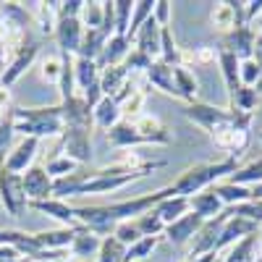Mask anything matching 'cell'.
<instances>
[{"label": "cell", "mask_w": 262, "mask_h": 262, "mask_svg": "<svg viewBox=\"0 0 262 262\" xmlns=\"http://www.w3.org/2000/svg\"><path fill=\"white\" fill-rule=\"evenodd\" d=\"M168 196H176L173 186H163L158 191H149L142 196H134V200H123V202H111V205H90V207H74L76 212V221L81 228L97 233L100 238L105 236H113L116 226L123 221H137L139 215L155 210L163 200Z\"/></svg>", "instance_id": "cell-1"}, {"label": "cell", "mask_w": 262, "mask_h": 262, "mask_svg": "<svg viewBox=\"0 0 262 262\" xmlns=\"http://www.w3.org/2000/svg\"><path fill=\"white\" fill-rule=\"evenodd\" d=\"M238 168H242L238 165V158L196 163V165H189L170 186H173V191H176V196H194L200 191H207L215 184H221V179H228L231 173H236Z\"/></svg>", "instance_id": "cell-2"}, {"label": "cell", "mask_w": 262, "mask_h": 262, "mask_svg": "<svg viewBox=\"0 0 262 262\" xmlns=\"http://www.w3.org/2000/svg\"><path fill=\"white\" fill-rule=\"evenodd\" d=\"M13 131L21 137H34V139H50L63 134V111L58 105H42V107H13Z\"/></svg>", "instance_id": "cell-3"}, {"label": "cell", "mask_w": 262, "mask_h": 262, "mask_svg": "<svg viewBox=\"0 0 262 262\" xmlns=\"http://www.w3.org/2000/svg\"><path fill=\"white\" fill-rule=\"evenodd\" d=\"M39 50H42V42L39 39H32L29 45H24L21 50H16V53H11V55H3V71H0V86H6V90H11V86L24 76L32 66H34V60H37V55H39Z\"/></svg>", "instance_id": "cell-4"}, {"label": "cell", "mask_w": 262, "mask_h": 262, "mask_svg": "<svg viewBox=\"0 0 262 262\" xmlns=\"http://www.w3.org/2000/svg\"><path fill=\"white\" fill-rule=\"evenodd\" d=\"M184 116L196 123L200 128H205L207 134L212 137L217 128H223L228 123L236 121V111H228V107H215V105H207V102H194V105H186L184 107Z\"/></svg>", "instance_id": "cell-5"}, {"label": "cell", "mask_w": 262, "mask_h": 262, "mask_svg": "<svg viewBox=\"0 0 262 262\" xmlns=\"http://www.w3.org/2000/svg\"><path fill=\"white\" fill-rule=\"evenodd\" d=\"M0 205L11 217H21L29 210V200L24 194V181L18 173L0 168Z\"/></svg>", "instance_id": "cell-6"}, {"label": "cell", "mask_w": 262, "mask_h": 262, "mask_svg": "<svg viewBox=\"0 0 262 262\" xmlns=\"http://www.w3.org/2000/svg\"><path fill=\"white\" fill-rule=\"evenodd\" d=\"M60 152L76 165H86L92 160V128L69 126L60 134Z\"/></svg>", "instance_id": "cell-7"}, {"label": "cell", "mask_w": 262, "mask_h": 262, "mask_svg": "<svg viewBox=\"0 0 262 262\" xmlns=\"http://www.w3.org/2000/svg\"><path fill=\"white\" fill-rule=\"evenodd\" d=\"M139 179H147V173H123V176H105L100 170H92L90 179L84 181V186L79 189V196L81 194H107V191H118L128 184H134Z\"/></svg>", "instance_id": "cell-8"}, {"label": "cell", "mask_w": 262, "mask_h": 262, "mask_svg": "<svg viewBox=\"0 0 262 262\" xmlns=\"http://www.w3.org/2000/svg\"><path fill=\"white\" fill-rule=\"evenodd\" d=\"M254 45H257V29L244 24V27H236L233 32L223 34V39H221L217 48L233 53L238 60H249L254 55Z\"/></svg>", "instance_id": "cell-9"}, {"label": "cell", "mask_w": 262, "mask_h": 262, "mask_svg": "<svg viewBox=\"0 0 262 262\" xmlns=\"http://www.w3.org/2000/svg\"><path fill=\"white\" fill-rule=\"evenodd\" d=\"M55 42H58V53L60 55H79L81 50V39H84V27L79 18H58L55 27Z\"/></svg>", "instance_id": "cell-10"}, {"label": "cell", "mask_w": 262, "mask_h": 262, "mask_svg": "<svg viewBox=\"0 0 262 262\" xmlns=\"http://www.w3.org/2000/svg\"><path fill=\"white\" fill-rule=\"evenodd\" d=\"M21 181H24V194L29 202L53 200V179L42 165H32L27 173H21Z\"/></svg>", "instance_id": "cell-11"}, {"label": "cell", "mask_w": 262, "mask_h": 262, "mask_svg": "<svg viewBox=\"0 0 262 262\" xmlns=\"http://www.w3.org/2000/svg\"><path fill=\"white\" fill-rule=\"evenodd\" d=\"M37 149H39V139H34V137H21V142L18 144H13V149L8 152V158H6V163L0 165V168H6V170H11V173H27L29 168H32V163H34V158H37Z\"/></svg>", "instance_id": "cell-12"}, {"label": "cell", "mask_w": 262, "mask_h": 262, "mask_svg": "<svg viewBox=\"0 0 262 262\" xmlns=\"http://www.w3.org/2000/svg\"><path fill=\"white\" fill-rule=\"evenodd\" d=\"M134 126H137V131H139L144 147H147V144H152V147H168V144L173 142V131H170L158 116L144 113V116H139V118L134 121Z\"/></svg>", "instance_id": "cell-13"}, {"label": "cell", "mask_w": 262, "mask_h": 262, "mask_svg": "<svg viewBox=\"0 0 262 262\" xmlns=\"http://www.w3.org/2000/svg\"><path fill=\"white\" fill-rule=\"evenodd\" d=\"M257 228H259V226H254L252 221H247V217L231 215V217H228V223H226L223 231H221V236H217V242H215V254H221L223 249L233 247L236 242H242L244 236L257 233Z\"/></svg>", "instance_id": "cell-14"}, {"label": "cell", "mask_w": 262, "mask_h": 262, "mask_svg": "<svg viewBox=\"0 0 262 262\" xmlns=\"http://www.w3.org/2000/svg\"><path fill=\"white\" fill-rule=\"evenodd\" d=\"M202 217L200 215H194V212H186L184 217H179L176 223H170L165 226V238L173 244V247H184V244H191V238L196 236V231L202 228Z\"/></svg>", "instance_id": "cell-15"}, {"label": "cell", "mask_w": 262, "mask_h": 262, "mask_svg": "<svg viewBox=\"0 0 262 262\" xmlns=\"http://www.w3.org/2000/svg\"><path fill=\"white\" fill-rule=\"evenodd\" d=\"M32 210L42 212V215H48L53 217L55 223H60L63 228H81L79 221H76V212L74 207L66 202V200H45V202H29Z\"/></svg>", "instance_id": "cell-16"}, {"label": "cell", "mask_w": 262, "mask_h": 262, "mask_svg": "<svg viewBox=\"0 0 262 262\" xmlns=\"http://www.w3.org/2000/svg\"><path fill=\"white\" fill-rule=\"evenodd\" d=\"M107 144H111L113 149H118V152L144 147V142H142V137H139L134 121H126V118H121L111 131H107Z\"/></svg>", "instance_id": "cell-17"}, {"label": "cell", "mask_w": 262, "mask_h": 262, "mask_svg": "<svg viewBox=\"0 0 262 262\" xmlns=\"http://www.w3.org/2000/svg\"><path fill=\"white\" fill-rule=\"evenodd\" d=\"M238 60L233 53L217 48V66H221V74H223V81H226V90H228V107L233 105L236 100V92L242 90V76H238Z\"/></svg>", "instance_id": "cell-18"}, {"label": "cell", "mask_w": 262, "mask_h": 262, "mask_svg": "<svg viewBox=\"0 0 262 262\" xmlns=\"http://www.w3.org/2000/svg\"><path fill=\"white\" fill-rule=\"evenodd\" d=\"M160 32H163V27L158 24V21L155 18H147V24L134 37V48L139 53L149 55L152 60H160Z\"/></svg>", "instance_id": "cell-19"}, {"label": "cell", "mask_w": 262, "mask_h": 262, "mask_svg": "<svg viewBox=\"0 0 262 262\" xmlns=\"http://www.w3.org/2000/svg\"><path fill=\"white\" fill-rule=\"evenodd\" d=\"M76 236V228H53V231H39L34 233V242L42 252H69L71 242Z\"/></svg>", "instance_id": "cell-20"}, {"label": "cell", "mask_w": 262, "mask_h": 262, "mask_svg": "<svg viewBox=\"0 0 262 262\" xmlns=\"http://www.w3.org/2000/svg\"><path fill=\"white\" fill-rule=\"evenodd\" d=\"M29 13H32V24L39 29L42 37L55 34L58 27V3H27Z\"/></svg>", "instance_id": "cell-21"}, {"label": "cell", "mask_w": 262, "mask_h": 262, "mask_svg": "<svg viewBox=\"0 0 262 262\" xmlns=\"http://www.w3.org/2000/svg\"><path fill=\"white\" fill-rule=\"evenodd\" d=\"M131 48H134V42H131L128 37H118V34H113L111 39L105 42L102 55L97 58L100 71H102V69H107V66H121V63L126 60V55L131 53Z\"/></svg>", "instance_id": "cell-22"}, {"label": "cell", "mask_w": 262, "mask_h": 262, "mask_svg": "<svg viewBox=\"0 0 262 262\" xmlns=\"http://www.w3.org/2000/svg\"><path fill=\"white\" fill-rule=\"evenodd\" d=\"M102 247V238L92 231H86V228H76V236H74V242L69 247V254L74 259H86L90 262V257H97Z\"/></svg>", "instance_id": "cell-23"}, {"label": "cell", "mask_w": 262, "mask_h": 262, "mask_svg": "<svg viewBox=\"0 0 262 262\" xmlns=\"http://www.w3.org/2000/svg\"><path fill=\"white\" fill-rule=\"evenodd\" d=\"M123 118V113H121V105L116 102V97H102L100 102H97V107L92 111V126H97L100 131H111L118 121Z\"/></svg>", "instance_id": "cell-24"}, {"label": "cell", "mask_w": 262, "mask_h": 262, "mask_svg": "<svg viewBox=\"0 0 262 262\" xmlns=\"http://www.w3.org/2000/svg\"><path fill=\"white\" fill-rule=\"evenodd\" d=\"M173 84H176L179 100H184L186 105L200 102V81H196V76L189 69H184V66H173Z\"/></svg>", "instance_id": "cell-25"}, {"label": "cell", "mask_w": 262, "mask_h": 262, "mask_svg": "<svg viewBox=\"0 0 262 262\" xmlns=\"http://www.w3.org/2000/svg\"><path fill=\"white\" fill-rule=\"evenodd\" d=\"M144 79L155 86V90H160V92H165V95H170V97H179L176 84H173V66H168V63H163V60H155V63H152L149 69L144 71Z\"/></svg>", "instance_id": "cell-26"}, {"label": "cell", "mask_w": 262, "mask_h": 262, "mask_svg": "<svg viewBox=\"0 0 262 262\" xmlns=\"http://www.w3.org/2000/svg\"><path fill=\"white\" fill-rule=\"evenodd\" d=\"M189 207H191V212H194V215H200L202 221H212L215 215H221V212L226 210V205H223V202L212 194V189L189 196Z\"/></svg>", "instance_id": "cell-27"}, {"label": "cell", "mask_w": 262, "mask_h": 262, "mask_svg": "<svg viewBox=\"0 0 262 262\" xmlns=\"http://www.w3.org/2000/svg\"><path fill=\"white\" fill-rule=\"evenodd\" d=\"M128 81V71H126V66H107V69L100 71V90L105 97H116L123 86Z\"/></svg>", "instance_id": "cell-28"}, {"label": "cell", "mask_w": 262, "mask_h": 262, "mask_svg": "<svg viewBox=\"0 0 262 262\" xmlns=\"http://www.w3.org/2000/svg\"><path fill=\"white\" fill-rule=\"evenodd\" d=\"M210 189H212V194H215L226 207H236V205H244V202L252 200V189L236 186V184H231V181H221V184H215V186H210Z\"/></svg>", "instance_id": "cell-29"}, {"label": "cell", "mask_w": 262, "mask_h": 262, "mask_svg": "<svg viewBox=\"0 0 262 262\" xmlns=\"http://www.w3.org/2000/svg\"><path fill=\"white\" fill-rule=\"evenodd\" d=\"M92 170H76V173H69L63 179H55L53 181V200H66V196H79V189L84 186V181L90 179Z\"/></svg>", "instance_id": "cell-30"}, {"label": "cell", "mask_w": 262, "mask_h": 262, "mask_svg": "<svg viewBox=\"0 0 262 262\" xmlns=\"http://www.w3.org/2000/svg\"><path fill=\"white\" fill-rule=\"evenodd\" d=\"M74 79H76V90L81 95L84 90H90L92 84L100 81V66L86 58H74Z\"/></svg>", "instance_id": "cell-31"}, {"label": "cell", "mask_w": 262, "mask_h": 262, "mask_svg": "<svg viewBox=\"0 0 262 262\" xmlns=\"http://www.w3.org/2000/svg\"><path fill=\"white\" fill-rule=\"evenodd\" d=\"M155 212L160 215V221H163L165 226L176 223L179 217H184L186 212H191V207H189V196H168V200H163V202L155 207Z\"/></svg>", "instance_id": "cell-32"}, {"label": "cell", "mask_w": 262, "mask_h": 262, "mask_svg": "<svg viewBox=\"0 0 262 262\" xmlns=\"http://www.w3.org/2000/svg\"><path fill=\"white\" fill-rule=\"evenodd\" d=\"M210 21H212V27L221 34H228L236 27H242V24H238V16H236L233 3H215V8L210 13Z\"/></svg>", "instance_id": "cell-33"}, {"label": "cell", "mask_w": 262, "mask_h": 262, "mask_svg": "<svg viewBox=\"0 0 262 262\" xmlns=\"http://www.w3.org/2000/svg\"><path fill=\"white\" fill-rule=\"evenodd\" d=\"M105 42H107V37H105L100 29H84L81 50H79L76 58H86V60H95V63H97V58H100L102 50H105Z\"/></svg>", "instance_id": "cell-34"}, {"label": "cell", "mask_w": 262, "mask_h": 262, "mask_svg": "<svg viewBox=\"0 0 262 262\" xmlns=\"http://www.w3.org/2000/svg\"><path fill=\"white\" fill-rule=\"evenodd\" d=\"M257 236L259 233H249V236L242 238V242H236L233 247H228L223 262H254V249H257V242H259Z\"/></svg>", "instance_id": "cell-35"}, {"label": "cell", "mask_w": 262, "mask_h": 262, "mask_svg": "<svg viewBox=\"0 0 262 262\" xmlns=\"http://www.w3.org/2000/svg\"><path fill=\"white\" fill-rule=\"evenodd\" d=\"M226 181H231V184H236V186H247V189L262 184V158L254 160V163H249V165H242L236 173H231Z\"/></svg>", "instance_id": "cell-36"}, {"label": "cell", "mask_w": 262, "mask_h": 262, "mask_svg": "<svg viewBox=\"0 0 262 262\" xmlns=\"http://www.w3.org/2000/svg\"><path fill=\"white\" fill-rule=\"evenodd\" d=\"M217 60V48H191V50H181V66L184 69H191V66H210Z\"/></svg>", "instance_id": "cell-37"}, {"label": "cell", "mask_w": 262, "mask_h": 262, "mask_svg": "<svg viewBox=\"0 0 262 262\" xmlns=\"http://www.w3.org/2000/svg\"><path fill=\"white\" fill-rule=\"evenodd\" d=\"M160 60L168 66H181V48L176 45V37H173L170 27L160 32Z\"/></svg>", "instance_id": "cell-38"}, {"label": "cell", "mask_w": 262, "mask_h": 262, "mask_svg": "<svg viewBox=\"0 0 262 262\" xmlns=\"http://www.w3.org/2000/svg\"><path fill=\"white\" fill-rule=\"evenodd\" d=\"M259 100H262V95L257 90H252V86H242V90L236 92V100H233V105L228 107V111H238V113L254 116V111L259 107Z\"/></svg>", "instance_id": "cell-39"}, {"label": "cell", "mask_w": 262, "mask_h": 262, "mask_svg": "<svg viewBox=\"0 0 262 262\" xmlns=\"http://www.w3.org/2000/svg\"><path fill=\"white\" fill-rule=\"evenodd\" d=\"M131 13H134V3H131V0H113V27H116L118 37L128 34Z\"/></svg>", "instance_id": "cell-40"}, {"label": "cell", "mask_w": 262, "mask_h": 262, "mask_svg": "<svg viewBox=\"0 0 262 262\" xmlns=\"http://www.w3.org/2000/svg\"><path fill=\"white\" fill-rule=\"evenodd\" d=\"M152 11H155V3L152 0H139V3H134V13H131V24H128V39L134 42L137 32L147 24V18H152Z\"/></svg>", "instance_id": "cell-41"}, {"label": "cell", "mask_w": 262, "mask_h": 262, "mask_svg": "<svg viewBox=\"0 0 262 262\" xmlns=\"http://www.w3.org/2000/svg\"><path fill=\"white\" fill-rule=\"evenodd\" d=\"M79 21L84 29H102V21H105V3H90L81 6V13H79Z\"/></svg>", "instance_id": "cell-42"}, {"label": "cell", "mask_w": 262, "mask_h": 262, "mask_svg": "<svg viewBox=\"0 0 262 262\" xmlns=\"http://www.w3.org/2000/svg\"><path fill=\"white\" fill-rule=\"evenodd\" d=\"M158 242H160L158 236H144V238H139L137 244L126 247V257H123V262H142V259H147L152 252H155Z\"/></svg>", "instance_id": "cell-43"}, {"label": "cell", "mask_w": 262, "mask_h": 262, "mask_svg": "<svg viewBox=\"0 0 262 262\" xmlns=\"http://www.w3.org/2000/svg\"><path fill=\"white\" fill-rule=\"evenodd\" d=\"M123 257H126V247L116 236H105L102 247L97 252V262H123Z\"/></svg>", "instance_id": "cell-44"}, {"label": "cell", "mask_w": 262, "mask_h": 262, "mask_svg": "<svg viewBox=\"0 0 262 262\" xmlns=\"http://www.w3.org/2000/svg\"><path fill=\"white\" fill-rule=\"evenodd\" d=\"M137 226H139L142 236H158V238H160V236L165 233V223L160 221V215H158L155 210L139 215V217H137Z\"/></svg>", "instance_id": "cell-45"}, {"label": "cell", "mask_w": 262, "mask_h": 262, "mask_svg": "<svg viewBox=\"0 0 262 262\" xmlns=\"http://www.w3.org/2000/svg\"><path fill=\"white\" fill-rule=\"evenodd\" d=\"M152 63H155V60H152L149 55H144V53H139L137 48H131V53H128L126 60H123L126 71H128V79H131V76H137V74H144Z\"/></svg>", "instance_id": "cell-46"}, {"label": "cell", "mask_w": 262, "mask_h": 262, "mask_svg": "<svg viewBox=\"0 0 262 262\" xmlns=\"http://www.w3.org/2000/svg\"><path fill=\"white\" fill-rule=\"evenodd\" d=\"M81 165H76L74 160H69L66 155H58V158H53L48 165H45V170H48V176L55 181V179H63V176H69V173H76Z\"/></svg>", "instance_id": "cell-47"}, {"label": "cell", "mask_w": 262, "mask_h": 262, "mask_svg": "<svg viewBox=\"0 0 262 262\" xmlns=\"http://www.w3.org/2000/svg\"><path fill=\"white\" fill-rule=\"evenodd\" d=\"M113 236L118 238L123 247H131V244H137L139 238H144L142 231H139V226H137V221H123V223H118L116 231H113Z\"/></svg>", "instance_id": "cell-48"}, {"label": "cell", "mask_w": 262, "mask_h": 262, "mask_svg": "<svg viewBox=\"0 0 262 262\" xmlns=\"http://www.w3.org/2000/svg\"><path fill=\"white\" fill-rule=\"evenodd\" d=\"M60 69H63L60 53H58V55H48V58H42V63H39V76L45 79V81H50V84H58Z\"/></svg>", "instance_id": "cell-49"}, {"label": "cell", "mask_w": 262, "mask_h": 262, "mask_svg": "<svg viewBox=\"0 0 262 262\" xmlns=\"http://www.w3.org/2000/svg\"><path fill=\"white\" fill-rule=\"evenodd\" d=\"M13 137H16V131H13V118L8 116L6 121H0V165L6 163L8 152L13 149Z\"/></svg>", "instance_id": "cell-50"}, {"label": "cell", "mask_w": 262, "mask_h": 262, "mask_svg": "<svg viewBox=\"0 0 262 262\" xmlns=\"http://www.w3.org/2000/svg\"><path fill=\"white\" fill-rule=\"evenodd\" d=\"M84 0H63L58 3V18H79Z\"/></svg>", "instance_id": "cell-51"}, {"label": "cell", "mask_w": 262, "mask_h": 262, "mask_svg": "<svg viewBox=\"0 0 262 262\" xmlns=\"http://www.w3.org/2000/svg\"><path fill=\"white\" fill-rule=\"evenodd\" d=\"M152 18H155L163 29L170 27V3H168V0H158L155 11H152Z\"/></svg>", "instance_id": "cell-52"}, {"label": "cell", "mask_w": 262, "mask_h": 262, "mask_svg": "<svg viewBox=\"0 0 262 262\" xmlns=\"http://www.w3.org/2000/svg\"><path fill=\"white\" fill-rule=\"evenodd\" d=\"M81 97H84L86 107H90V111H95V107H97V102L105 97V95H102V90H100V81H97V84H92L90 90H84V92H81Z\"/></svg>", "instance_id": "cell-53"}, {"label": "cell", "mask_w": 262, "mask_h": 262, "mask_svg": "<svg viewBox=\"0 0 262 262\" xmlns=\"http://www.w3.org/2000/svg\"><path fill=\"white\" fill-rule=\"evenodd\" d=\"M262 16V0H252V3H247V24L252 27L254 18Z\"/></svg>", "instance_id": "cell-54"}, {"label": "cell", "mask_w": 262, "mask_h": 262, "mask_svg": "<svg viewBox=\"0 0 262 262\" xmlns=\"http://www.w3.org/2000/svg\"><path fill=\"white\" fill-rule=\"evenodd\" d=\"M0 111H3V113H13L11 90H6V86H0Z\"/></svg>", "instance_id": "cell-55"}, {"label": "cell", "mask_w": 262, "mask_h": 262, "mask_svg": "<svg viewBox=\"0 0 262 262\" xmlns=\"http://www.w3.org/2000/svg\"><path fill=\"white\" fill-rule=\"evenodd\" d=\"M21 254L13 247H0V262H18Z\"/></svg>", "instance_id": "cell-56"}, {"label": "cell", "mask_w": 262, "mask_h": 262, "mask_svg": "<svg viewBox=\"0 0 262 262\" xmlns=\"http://www.w3.org/2000/svg\"><path fill=\"white\" fill-rule=\"evenodd\" d=\"M252 200H254V202H262V184L252 186Z\"/></svg>", "instance_id": "cell-57"}, {"label": "cell", "mask_w": 262, "mask_h": 262, "mask_svg": "<svg viewBox=\"0 0 262 262\" xmlns=\"http://www.w3.org/2000/svg\"><path fill=\"white\" fill-rule=\"evenodd\" d=\"M254 262H262V242H257V249H254Z\"/></svg>", "instance_id": "cell-58"}, {"label": "cell", "mask_w": 262, "mask_h": 262, "mask_svg": "<svg viewBox=\"0 0 262 262\" xmlns=\"http://www.w3.org/2000/svg\"><path fill=\"white\" fill-rule=\"evenodd\" d=\"M257 24H259V37H262V16H259V21H257Z\"/></svg>", "instance_id": "cell-59"}, {"label": "cell", "mask_w": 262, "mask_h": 262, "mask_svg": "<svg viewBox=\"0 0 262 262\" xmlns=\"http://www.w3.org/2000/svg\"><path fill=\"white\" fill-rule=\"evenodd\" d=\"M257 137H259V142H262V131H257Z\"/></svg>", "instance_id": "cell-60"}, {"label": "cell", "mask_w": 262, "mask_h": 262, "mask_svg": "<svg viewBox=\"0 0 262 262\" xmlns=\"http://www.w3.org/2000/svg\"><path fill=\"white\" fill-rule=\"evenodd\" d=\"M58 262H69V259H58Z\"/></svg>", "instance_id": "cell-61"}, {"label": "cell", "mask_w": 262, "mask_h": 262, "mask_svg": "<svg viewBox=\"0 0 262 262\" xmlns=\"http://www.w3.org/2000/svg\"><path fill=\"white\" fill-rule=\"evenodd\" d=\"M76 262H86V259H76Z\"/></svg>", "instance_id": "cell-62"}, {"label": "cell", "mask_w": 262, "mask_h": 262, "mask_svg": "<svg viewBox=\"0 0 262 262\" xmlns=\"http://www.w3.org/2000/svg\"><path fill=\"white\" fill-rule=\"evenodd\" d=\"M217 262H223V259H217Z\"/></svg>", "instance_id": "cell-63"}]
</instances>
